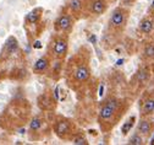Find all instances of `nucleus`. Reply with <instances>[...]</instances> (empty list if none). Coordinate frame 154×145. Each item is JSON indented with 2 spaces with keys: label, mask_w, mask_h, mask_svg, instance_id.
<instances>
[{
  "label": "nucleus",
  "mask_w": 154,
  "mask_h": 145,
  "mask_svg": "<svg viewBox=\"0 0 154 145\" xmlns=\"http://www.w3.org/2000/svg\"><path fill=\"white\" fill-rule=\"evenodd\" d=\"M121 108V101L116 97L108 99L99 110V122H110Z\"/></svg>",
  "instance_id": "1"
},
{
  "label": "nucleus",
  "mask_w": 154,
  "mask_h": 145,
  "mask_svg": "<svg viewBox=\"0 0 154 145\" xmlns=\"http://www.w3.org/2000/svg\"><path fill=\"white\" fill-rule=\"evenodd\" d=\"M129 21V10L124 6H117L112 10L110 18H109V25L116 31H121L125 29Z\"/></svg>",
  "instance_id": "2"
},
{
  "label": "nucleus",
  "mask_w": 154,
  "mask_h": 145,
  "mask_svg": "<svg viewBox=\"0 0 154 145\" xmlns=\"http://www.w3.org/2000/svg\"><path fill=\"white\" fill-rule=\"evenodd\" d=\"M69 49V41L66 37L58 36L52 42V54L55 58H64Z\"/></svg>",
  "instance_id": "3"
},
{
  "label": "nucleus",
  "mask_w": 154,
  "mask_h": 145,
  "mask_svg": "<svg viewBox=\"0 0 154 145\" xmlns=\"http://www.w3.org/2000/svg\"><path fill=\"white\" fill-rule=\"evenodd\" d=\"M74 17L70 14H61L55 21V30L64 33H70L74 29Z\"/></svg>",
  "instance_id": "4"
},
{
  "label": "nucleus",
  "mask_w": 154,
  "mask_h": 145,
  "mask_svg": "<svg viewBox=\"0 0 154 145\" xmlns=\"http://www.w3.org/2000/svg\"><path fill=\"white\" fill-rule=\"evenodd\" d=\"M91 78V69L87 65H80L74 71V80L77 82H84Z\"/></svg>",
  "instance_id": "5"
},
{
  "label": "nucleus",
  "mask_w": 154,
  "mask_h": 145,
  "mask_svg": "<svg viewBox=\"0 0 154 145\" xmlns=\"http://www.w3.org/2000/svg\"><path fill=\"white\" fill-rule=\"evenodd\" d=\"M108 9L106 0H92L89 4V11L95 16H100Z\"/></svg>",
  "instance_id": "6"
},
{
  "label": "nucleus",
  "mask_w": 154,
  "mask_h": 145,
  "mask_svg": "<svg viewBox=\"0 0 154 145\" xmlns=\"http://www.w3.org/2000/svg\"><path fill=\"white\" fill-rule=\"evenodd\" d=\"M71 132V123L69 120H59L55 124V133L60 138H66Z\"/></svg>",
  "instance_id": "7"
},
{
  "label": "nucleus",
  "mask_w": 154,
  "mask_h": 145,
  "mask_svg": "<svg viewBox=\"0 0 154 145\" xmlns=\"http://www.w3.org/2000/svg\"><path fill=\"white\" fill-rule=\"evenodd\" d=\"M50 67V60L48 57H42L38 60H35L33 65V71L35 74H45Z\"/></svg>",
  "instance_id": "8"
},
{
  "label": "nucleus",
  "mask_w": 154,
  "mask_h": 145,
  "mask_svg": "<svg viewBox=\"0 0 154 145\" xmlns=\"http://www.w3.org/2000/svg\"><path fill=\"white\" fill-rule=\"evenodd\" d=\"M152 129H153V124H152L151 120L141 119L140 123H138V127H137V133L147 137V135H149L152 133Z\"/></svg>",
  "instance_id": "9"
},
{
  "label": "nucleus",
  "mask_w": 154,
  "mask_h": 145,
  "mask_svg": "<svg viewBox=\"0 0 154 145\" xmlns=\"http://www.w3.org/2000/svg\"><path fill=\"white\" fill-rule=\"evenodd\" d=\"M142 116H149L154 112V97H149L142 105Z\"/></svg>",
  "instance_id": "10"
},
{
  "label": "nucleus",
  "mask_w": 154,
  "mask_h": 145,
  "mask_svg": "<svg viewBox=\"0 0 154 145\" xmlns=\"http://www.w3.org/2000/svg\"><path fill=\"white\" fill-rule=\"evenodd\" d=\"M153 27H154V21L149 17L143 18L140 22V31L142 33H151L153 31Z\"/></svg>",
  "instance_id": "11"
},
{
  "label": "nucleus",
  "mask_w": 154,
  "mask_h": 145,
  "mask_svg": "<svg viewBox=\"0 0 154 145\" xmlns=\"http://www.w3.org/2000/svg\"><path fill=\"white\" fill-rule=\"evenodd\" d=\"M69 7L74 14H81L84 9V0H69Z\"/></svg>",
  "instance_id": "12"
},
{
  "label": "nucleus",
  "mask_w": 154,
  "mask_h": 145,
  "mask_svg": "<svg viewBox=\"0 0 154 145\" xmlns=\"http://www.w3.org/2000/svg\"><path fill=\"white\" fill-rule=\"evenodd\" d=\"M40 15H42V10H40V9H34V10H32L31 12L27 15V21L29 22L31 25H35V24L39 21Z\"/></svg>",
  "instance_id": "13"
},
{
  "label": "nucleus",
  "mask_w": 154,
  "mask_h": 145,
  "mask_svg": "<svg viewBox=\"0 0 154 145\" xmlns=\"http://www.w3.org/2000/svg\"><path fill=\"white\" fill-rule=\"evenodd\" d=\"M42 124H43V120L40 117H34L33 119L31 120V123H29V128H31V130L33 132H38L40 128H42Z\"/></svg>",
  "instance_id": "14"
},
{
  "label": "nucleus",
  "mask_w": 154,
  "mask_h": 145,
  "mask_svg": "<svg viewBox=\"0 0 154 145\" xmlns=\"http://www.w3.org/2000/svg\"><path fill=\"white\" fill-rule=\"evenodd\" d=\"M143 55L148 59L154 58V43H148L143 49Z\"/></svg>",
  "instance_id": "15"
},
{
  "label": "nucleus",
  "mask_w": 154,
  "mask_h": 145,
  "mask_svg": "<svg viewBox=\"0 0 154 145\" xmlns=\"http://www.w3.org/2000/svg\"><path fill=\"white\" fill-rule=\"evenodd\" d=\"M72 143L74 144H77V145H87L88 142H87V138L84 137V134H82V133H78V134H76L72 138Z\"/></svg>",
  "instance_id": "16"
},
{
  "label": "nucleus",
  "mask_w": 154,
  "mask_h": 145,
  "mask_svg": "<svg viewBox=\"0 0 154 145\" xmlns=\"http://www.w3.org/2000/svg\"><path fill=\"white\" fill-rule=\"evenodd\" d=\"M129 143L130 145H141L143 144V138H142V135L140 133H136V134H133L131 138L129 139Z\"/></svg>",
  "instance_id": "17"
},
{
  "label": "nucleus",
  "mask_w": 154,
  "mask_h": 145,
  "mask_svg": "<svg viewBox=\"0 0 154 145\" xmlns=\"http://www.w3.org/2000/svg\"><path fill=\"white\" fill-rule=\"evenodd\" d=\"M148 79V73L144 69H141L140 71H138V74H137V80L140 82H146Z\"/></svg>",
  "instance_id": "18"
},
{
  "label": "nucleus",
  "mask_w": 154,
  "mask_h": 145,
  "mask_svg": "<svg viewBox=\"0 0 154 145\" xmlns=\"http://www.w3.org/2000/svg\"><path fill=\"white\" fill-rule=\"evenodd\" d=\"M133 120H135V117H132V118H130V120H129V122H127V123H126V124H125V125L122 127V133H124V134H126L127 132H129L130 129L132 128V125H133Z\"/></svg>",
  "instance_id": "19"
},
{
  "label": "nucleus",
  "mask_w": 154,
  "mask_h": 145,
  "mask_svg": "<svg viewBox=\"0 0 154 145\" xmlns=\"http://www.w3.org/2000/svg\"><path fill=\"white\" fill-rule=\"evenodd\" d=\"M135 1H136V0H121V4H122L124 6L130 7V6H132L133 4H135Z\"/></svg>",
  "instance_id": "20"
},
{
  "label": "nucleus",
  "mask_w": 154,
  "mask_h": 145,
  "mask_svg": "<svg viewBox=\"0 0 154 145\" xmlns=\"http://www.w3.org/2000/svg\"><path fill=\"white\" fill-rule=\"evenodd\" d=\"M152 10L154 11V0H153V3H152Z\"/></svg>",
  "instance_id": "21"
},
{
  "label": "nucleus",
  "mask_w": 154,
  "mask_h": 145,
  "mask_svg": "<svg viewBox=\"0 0 154 145\" xmlns=\"http://www.w3.org/2000/svg\"><path fill=\"white\" fill-rule=\"evenodd\" d=\"M151 143H152V144H154V137L152 138V142H151Z\"/></svg>",
  "instance_id": "22"
}]
</instances>
